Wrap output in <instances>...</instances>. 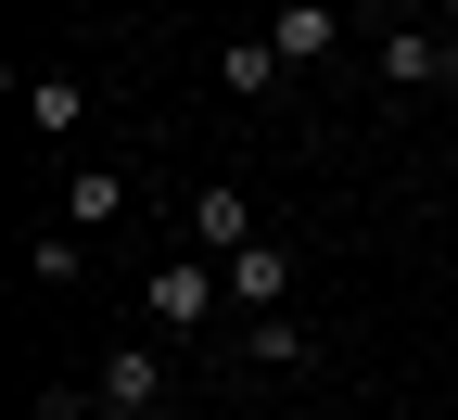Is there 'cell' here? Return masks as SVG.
<instances>
[{
  "instance_id": "1",
  "label": "cell",
  "mask_w": 458,
  "mask_h": 420,
  "mask_svg": "<svg viewBox=\"0 0 458 420\" xmlns=\"http://www.w3.org/2000/svg\"><path fill=\"white\" fill-rule=\"evenodd\" d=\"M216 306H229L216 255H179V268H153V280H140V319H153V344H191V331H204Z\"/></svg>"
},
{
  "instance_id": "2",
  "label": "cell",
  "mask_w": 458,
  "mask_h": 420,
  "mask_svg": "<svg viewBox=\"0 0 458 420\" xmlns=\"http://www.w3.org/2000/svg\"><path fill=\"white\" fill-rule=\"evenodd\" d=\"M216 280H229V306H242V319H280V293H293V243H280V229H255Z\"/></svg>"
},
{
  "instance_id": "3",
  "label": "cell",
  "mask_w": 458,
  "mask_h": 420,
  "mask_svg": "<svg viewBox=\"0 0 458 420\" xmlns=\"http://www.w3.org/2000/svg\"><path fill=\"white\" fill-rule=\"evenodd\" d=\"M89 395H102V420H153L165 407V344H114Z\"/></svg>"
},
{
  "instance_id": "4",
  "label": "cell",
  "mask_w": 458,
  "mask_h": 420,
  "mask_svg": "<svg viewBox=\"0 0 458 420\" xmlns=\"http://www.w3.org/2000/svg\"><path fill=\"white\" fill-rule=\"evenodd\" d=\"M179 229H191V255H216V268H229V255L255 243V204H242V192L216 178V192H191V217H179Z\"/></svg>"
},
{
  "instance_id": "5",
  "label": "cell",
  "mask_w": 458,
  "mask_h": 420,
  "mask_svg": "<svg viewBox=\"0 0 458 420\" xmlns=\"http://www.w3.org/2000/svg\"><path fill=\"white\" fill-rule=\"evenodd\" d=\"M382 77H394V90H458V39L394 26V39H382Z\"/></svg>"
},
{
  "instance_id": "6",
  "label": "cell",
  "mask_w": 458,
  "mask_h": 420,
  "mask_svg": "<svg viewBox=\"0 0 458 420\" xmlns=\"http://www.w3.org/2000/svg\"><path fill=\"white\" fill-rule=\"evenodd\" d=\"M102 217H128V166H77L51 204V229H102Z\"/></svg>"
},
{
  "instance_id": "7",
  "label": "cell",
  "mask_w": 458,
  "mask_h": 420,
  "mask_svg": "<svg viewBox=\"0 0 458 420\" xmlns=\"http://www.w3.org/2000/svg\"><path fill=\"white\" fill-rule=\"evenodd\" d=\"M280 77H293V64H280V51H267V26H255V39H229V51H216V90H229V102H267Z\"/></svg>"
},
{
  "instance_id": "8",
  "label": "cell",
  "mask_w": 458,
  "mask_h": 420,
  "mask_svg": "<svg viewBox=\"0 0 458 420\" xmlns=\"http://www.w3.org/2000/svg\"><path fill=\"white\" fill-rule=\"evenodd\" d=\"M267 51H280V64H318V51H331V0H280V13H267Z\"/></svg>"
},
{
  "instance_id": "9",
  "label": "cell",
  "mask_w": 458,
  "mask_h": 420,
  "mask_svg": "<svg viewBox=\"0 0 458 420\" xmlns=\"http://www.w3.org/2000/svg\"><path fill=\"white\" fill-rule=\"evenodd\" d=\"M26 128H38V141H77V128H89V90H77V77H26Z\"/></svg>"
},
{
  "instance_id": "10",
  "label": "cell",
  "mask_w": 458,
  "mask_h": 420,
  "mask_svg": "<svg viewBox=\"0 0 458 420\" xmlns=\"http://www.w3.org/2000/svg\"><path fill=\"white\" fill-rule=\"evenodd\" d=\"M242 356H255V370H306L318 331H306V319H255V331H242Z\"/></svg>"
},
{
  "instance_id": "11",
  "label": "cell",
  "mask_w": 458,
  "mask_h": 420,
  "mask_svg": "<svg viewBox=\"0 0 458 420\" xmlns=\"http://www.w3.org/2000/svg\"><path fill=\"white\" fill-rule=\"evenodd\" d=\"M89 255H77V229H38V243H26V280H51V293H64Z\"/></svg>"
},
{
  "instance_id": "12",
  "label": "cell",
  "mask_w": 458,
  "mask_h": 420,
  "mask_svg": "<svg viewBox=\"0 0 458 420\" xmlns=\"http://www.w3.org/2000/svg\"><path fill=\"white\" fill-rule=\"evenodd\" d=\"M26 420H102V395H38Z\"/></svg>"
},
{
  "instance_id": "13",
  "label": "cell",
  "mask_w": 458,
  "mask_h": 420,
  "mask_svg": "<svg viewBox=\"0 0 458 420\" xmlns=\"http://www.w3.org/2000/svg\"><path fill=\"white\" fill-rule=\"evenodd\" d=\"M433 13H458V0H433Z\"/></svg>"
},
{
  "instance_id": "14",
  "label": "cell",
  "mask_w": 458,
  "mask_h": 420,
  "mask_svg": "<svg viewBox=\"0 0 458 420\" xmlns=\"http://www.w3.org/2000/svg\"><path fill=\"white\" fill-rule=\"evenodd\" d=\"M394 13H408V0H394Z\"/></svg>"
}]
</instances>
